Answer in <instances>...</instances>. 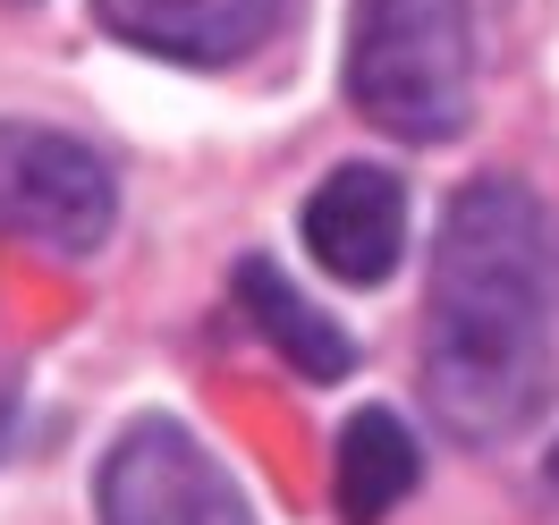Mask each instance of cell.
Wrapping results in <instances>:
<instances>
[{"mask_svg": "<svg viewBox=\"0 0 559 525\" xmlns=\"http://www.w3.org/2000/svg\"><path fill=\"white\" fill-rule=\"evenodd\" d=\"M424 398L466 450H491L559 398V254L518 178H475L441 212Z\"/></svg>", "mask_w": 559, "mask_h": 525, "instance_id": "cell-1", "label": "cell"}, {"mask_svg": "<svg viewBox=\"0 0 559 525\" xmlns=\"http://www.w3.org/2000/svg\"><path fill=\"white\" fill-rule=\"evenodd\" d=\"M348 103L399 144H450L475 119V17H466V0H356Z\"/></svg>", "mask_w": 559, "mask_h": 525, "instance_id": "cell-2", "label": "cell"}, {"mask_svg": "<svg viewBox=\"0 0 559 525\" xmlns=\"http://www.w3.org/2000/svg\"><path fill=\"white\" fill-rule=\"evenodd\" d=\"M119 220V187L94 144L60 128L0 119V238L35 246V254H94Z\"/></svg>", "mask_w": 559, "mask_h": 525, "instance_id": "cell-3", "label": "cell"}, {"mask_svg": "<svg viewBox=\"0 0 559 525\" xmlns=\"http://www.w3.org/2000/svg\"><path fill=\"white\" fill-rule=\"evenodd\" d=\"M94 517L103 525H254L238 475L170 416H144L119 432V450L94 475Z\"/></svg>", "mask_w": 559, "mask_h": 525, "instance_id": "cell-4", "label": "cell"}, {"mask_svg": "<svg viewBox=\"0 0 559 525\" xmlns=\"http://www.w3.org/2000/svg\"><path fill=\"white\" fill-rule=\"evenodd\" d=\"M399 246H407V187L373 162H348L331 170L306 195V254H314L331 281L373 288L399 272Z\"/></svg>", "mask_w": 559, "mask_h": 525, "instance_id": "cell-5", "label": "cell"}, {"mask_svg": "<svg viewBox=\"0 0 559 525\" xmlns=\"http://www.w3.org/2000/svg\"><path fill=\"white\" fill-rule=\"evenodd\" d=\"M119 43H136L178 69H238L254 43L280 26V0H94Z\"/></svg>", "mask_w": 559, "mask_h": 525, "instance_id": "cell-6", "label": "cell"}, {"mask_svg": "<svg viewBox=\"0 0 559 525\" xmlns=\"http://www.w3.org/2000/svg\"><path fill=\"white\" fill-rule=\"evenodd\" d=\"M238 306L254 314V331L272 339L306 382H348V365H356V348H348V331L331 314H314L297 288L280 281V263H263V254H246L238 263Z\"/></svg>", "mask_w": 559, "mask_h": 525, "instance_id": "cell-7", "label": "cell"}, {"mask_svg": "<svg viewBox=\"0 0 559 525\" xmlns=\"http://www.w3.org/2000/svg\"><path fill=\"white\" fill-rule=\"evenodd\" d=\"M416 475H424V457L399 416H382V407L348 416V432H340V517L348 525H382L416 491Z\"/></svg>", "mask_w": 559, "mask_h": 525, "instance_id": "cell-8", "label": "cell"}]
</instances>
